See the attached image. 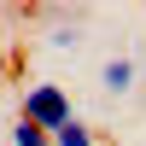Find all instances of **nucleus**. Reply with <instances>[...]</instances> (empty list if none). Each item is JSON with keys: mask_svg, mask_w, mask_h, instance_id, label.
<instances>
[{"mask_svg": "<svg viewBox=\"0 0 146 146\" xmlns=\"http://www.w3.org/2000/svg\"><path fill=\"white\" fill-rule=\"evenodd\" d=\"M76 117V105H70V94H64V82H53V76H41V82H29V88L18 94V123H29V129H41V135H58V129Z\"/></svg>", "mask_w": 146, "mask_h": 146, "instance_id": "f257e3e1", "label": "nucleus"}, {"mask_svg": "<svg viewBox=\"0 0 146 146\" xmlns=\"http://www.w3.org/2000/svg\"><path fill=\"white\" fill-rule=\"evenodd\" d=\"M100 88L123 100V94L135 88V58H129V53H117V58H105V64H100Z\"/></svg>", "mask_w": 146, "mask_h": 146, "instance_id": "f03ea898", "label": "nucleus"}, {"mask_svg": "<svg viewBox=\"0 0 146 146\" xmlns=\"http://www.w3.org/2000/svg\"><path fill=\"white\" fill-rule=\"evenodd\" d=\"M47 140H53V146H100V135H94L82 117H70V123L58 129V135H47Z\"/></svg>", "mask_w": 146, "mask_h": 146, "instance_id": "7ed1b4c3", "label": "nucleus"}, {"mask_svg": "<svg viewBox=\"0 0 146 146\" xmlns=\"http://www.w3.org/2000/svg\"><path fill=\"white\" fill-rule=\"evenodd\" d=\"M47 41H53V47H64V53H70V47H82V18H70V23H58V29L47 35Z\"/></svg>", "mask_w": 146, "mask_h": 146, "instance_id": "20e7f679", "label": "nucleus"}, {"mask_svg": "<svg viewBox=\"0 0 146 146\" xmlns=\"http://www.w3.org/2000/svg\"><path fill=\"white\" fill-rule=\"evenodd\" d=\"M6 146H53L41 135V129H29V123H12V135H6Z\"/></svg>", "mask_w": 146, "mask_h": 146, "instance_id": "39448f33", "label": "nucleus"}, {"mask_svg": "<svg viewBox=\"0 0 146 146\" xmlns=\"http://www.w3.org/2000/svg\"><path fill=\"white\" fill-rule=\"evenodd\" d=\"M0 146H6V135H0Z\"/></svg>", "mask_w": 146, "mask_h": 146, "instance_id": "423d86ee", "label": "nucleus"}]
</instances>
